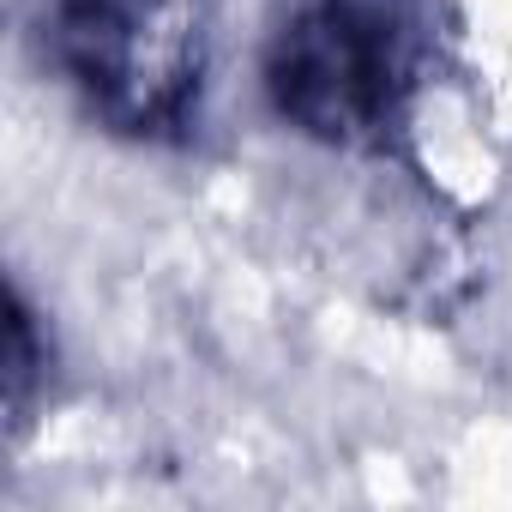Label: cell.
Listing matches in <instances>:
<instances>
[{
    "mask_svg": "<svg viewBox=\"0 0 512 512\" xmlns=\"http://www.w3.org/2000/svg\"><path fill=\"white\" fill-rule=\"evenodd\" d=\"M434 73V0H290L260 49L272 115L344 157H404Z\"/></svg>",
    "mask_w": 512,
    "mask_h": 512,
    "instance_id": "1",
    "label": "cell"
},
{
    "mask_svg": "<svg viewBox=\"0 0 512 512\" xmlns=\"http://www.w3.org/2000/svg\"><path fill=\"white\" fill-rule=\"evenodd\" d=\"M223 0H43V61L109 139L193 145L211 103Z\"/></svg>",
    "mask_w": 512,
    "mask_h": 512,
    "instance_id": "2",
    "label": "cell"
},
{
    "mask_svg": "<svg viewBox=\"0 0 512 512\" xmlns=\"http://www.w3.org/2000/svg\"><path fill=\"white\" fill-rule=\"evenodd\" d=\"M55 392V332L37 302L7 284V338H0V410H7V446H19Z\"/></svg>",
    "mask_w": 512,
    "mask_h": 512,
    "instance_id": "3",
    "label": "cell"
}]
</instances>
